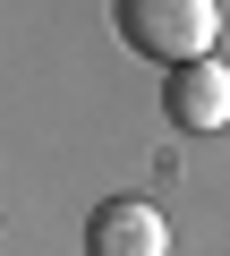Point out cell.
Returning <instances> with one entry per match:
<instances>
[{"label": "cell", "mask_w": 230, "mask_h": 256, "mask_svg": "<svg viewBox=\"0 0 230 256\" xmlns=\"http://www.w3.org/2000/svg\"><path fill=\"white\" fill-rule=\"evenodd\" d=\"M162 111L179 120V128H230V68L222 60H188V68H171V86H162Z\"/></svg>", "instance_id": "obj_3"}, {"label": "cell", "mask_w": 230, "mask_h": 256, "mask_svg": "<svg viewBox=\"0 0 230 256\" xmlns=\"http://www.w3.org/2000/svg\"><path fill=\"white\" fill-rule=\"evenodd\" d=\"M111 26H120L128 52H145L162 68H188V60H213L222 9L213 0H111Z\"/></svg>", "instance_id": "obj_1"}, {"label": "cell", "mask_w": 230, "mask_h": 256, "mask_svg": "<svg viewBox=\"0 0 230 256\" xmlns=\"http://www.w3.org/2000/svg\"><path fill=\"white\" fill-rule=\"evenodd\" d=\"M85 256H171V222L145 196H111L85 222Z\"/></svg>", "instance_id": "obj_2"}]
</instances>
